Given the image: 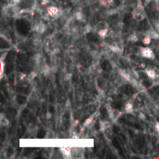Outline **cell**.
I'll list each match as a JSON object with an SVG mask.
<instances>
[{"label": "cell", "instance_id": "26", "mask_svg": "<svg viewBox=\"0 0 159 159\" xmlns=\"http://www.w3.org/2000/svg\"><path fill=\"white\" fill-rule=\"evenodd\" d=\"M158 79V80H159V76H158V79Z\"/></svg>", "mask_w": 159, "mask_h": 159}, {"label": "cell", "instance_id": "22", "mask_svg": "<svg viewBox=\"0 0 159 159\" xmlns=\"http://www.w3.org/2000/svg\"><path fill=\"white\" fill-rule=\"evenodd\" d=\"M155 130L159 134V122L157 123L155 125Z\"/></svg>", "mask_w": 159, "mask_h": 159}, {"label": "cell", "instance_id": "4", "mask_svg": "<svg viewBox=\"0 0 159 159\" xmlns=\"http://www.w3.org/2000/svg\"><path fill=\"white\" fill-rule=\"evenodd\" d=\"M47 12L48 16L53 18L58 17V16L61 14V10H60L58 7L54 6V5H51L49 7H47Z\"/></svg>", "mask_w": 159, "mask_h": 159}, {"label": "cell", "instance_id": "21", "mask_svg": "<svg viewBox=\"0 0 159 159\" xmlns=\"http://www.w3.org/2000/svg\"><path fill=\"white\" fill-rule=\"evenodd\" d=\"M92 30V27L89 25L85 26V33H89Z\"/></svg>", "mask_w": 159, "mask_h": 159}, {"label": "cell", "instance_id": "9", "mask_svg": "<svg viewBox=\"0 0 159 159\" xmlns=\"http://www.w3.org/2000/svg\"><path fill=\"white\" fill-rule=\"evenodd\" d=\"M144 35H147L148 37H150L151 39H154V40H157L159 39V33L157 30H154L153 29H151V30H147L144 33Z\"/></svg>", "mask_w": 159, "mask_h": 159}, {"label": "cell", "instance_id": "6", "mask_svg": "<svg viewBox=\"0 0 159 159\" xmlns=\"http://www.w3.org/2000/svg\"><path fill=\"white\" fill-rule=\"evenodd\" d=\"M84 151L81 147H72V158H81L83 157Z\"/></svg>", "mask_w": 159, "mask_h": 159}, {"label": "cell", "instance_id": "3", "mask_svg": "<svg viewBox=\"0 0 159 159\" xmlns=\"http://www.w3.org/2000/svg\"><path fill=\"white\" fill-rule=\"evenodd\" d=\"M107 113L109 114V117L112 120L116 121L117 120V119L120 117V112L118 111V110H115V109L113 108L112 107H110V105L107 106Z\"/></svg>", "mask_w": 159, "mask_h": 159}, {"label": "cell", "instance_id": "11", "mask_svg": "<svg viewBox=\"0 0 159 159\" xmlns=\"http://www.w3.org/2000/svg\"><path fill=\"white\" fill-rule=\"evenodd\" d=\"M100 130L101 131H107L109 128L110 127L111 124L108 120H102L100 123Z\"/></svg>", "mask_w": 159, "mask_h": 159}, {"label": "cell", "instance_id": "12", "mask_svg": "<svg viewBox=\"0 0 159 159\" xmlns=\"http://www.w3.org/2000/svg\"><path fill=\"white\" fill-rule=\"evenodd\" d=\"M124 109H125V112H126L127 113H132L134 112V106L130 102L126 103Z\"/></svg>", "mask_w": 159, "mask_h": 159}, {"label": "cell", "instance_id": "8", "mask_svg": "<svg viewBox=\"0 0 159 159\" xmlns=\"http://www.w3.org/2000/svg\"><path fill=\"white\" fill-rule=\"evenodd\" d=\"M46 30H47V26H46V25L44 24V23H42V22H39V23H37V24L35 25V26H34V30H35L37 33H44V32L46 31Z\"/></svg>", "mask_w": 159, "mask_h": 159}, {"label": "cell", "instance_id": "20", "mask_svg": "<svg viewBox=\"0 0 159 159\" xmlns=\"http://www.w3.org/2000/svg\"><path fill=\"white\" fill-rule=\"evenodd\" d=\"M36 75H37V74H36L34 72H31V73H30V75H29V76H28V78H27V79H34V78L36 77Z\"/></svg>", "mask_w": 159, "mask_h": 159}, {"label": "cell", "instance_id": "13", "mask_svg": "<svg viewBox=\"0 0 159 159\" xmlns=\"http://www.w3.org/2000/svg\"><path fill=\"white\" fill-rule=\"evenodd\" d=\"M0 123L2 127H7L9 124V120L4 116V114H1V117H0Z\"/></svg>", "mask_w": 159, "mask_h": 159}, {"label": "cell", "instance_id": "15", "mask_svg": "<svg viewBox=\"0 0 159 159\" xmlns=\"http://www.w3.org/2000/svg\"><path fill=\"white\" fill-rule=\"evenodd\" d=\"M151 40L152 39L150 37H148V36L144 35V38L143 40H142V42H143V44H144V45H149V44L151 43Z\"/></svg>", "mask_w": 159, "mask_h": 159}, {"label": "cell", "instance_id": "10", "mask_svg": "<svg viewBox=\"0 0 159 159\" xmlns=\"http://www.w3.org/2000/svg\"><path fill=\"white\" fill-rule=\"evenodd\" d=\"M145 74L147 75V76L148 78H150L151 79H157V73L152 68H146L144 70Z\"/></svg>", "mask_w": 159, "mask_h": 159}, {"label": "cell", "instance_id": "23", "mask_svg": "<svg viewBox=\"0 0 159 159\" xmlns=\"http://www.w3.org/2000/svg\"><path fill=\"white\" fill-rule=\"evenodd\" d=\"M48 2H49V1H48V0H43L42 1V5H47V3H48Z\"/></svg>", "mask_w": 159, "mask_h": 159}, {"label": "cell", "instance_id": "25", "mask_svg": "<svg viewBox=\"0 0 159 159\" xmlns=\"http://www.w3.org/2000/svg\"><path fill=\"white\" fill-rule=\"evenodd\" d=\"M157 2H159V0H157Z\"/></svg>", "mask_w": 159, "mask_h": 159}, {"label": "cell", "instance_id": "16", "mask_svg": "<svg viewBox=\"0 0 159 159\" xmlns=\"http://www.w3.org/2000/svg\"><path fill=\"white\" fill-rule=\"evenodd\" d=\"M75 18L79 21H82L83 18H84V16H83L81 11H77V12H75Z\"/></svg>", "mask_w": 159, "mask_h": 159}, {"label": "cell", "instance_id": "14", "mask_svg": "<svg viewBox=\"0 0 159 159\" xmlns=\"http://www.w3.org/2000/svg\"><path fill=\"white\" fill-rule=\"evenodd\" d=\"M93 119H94V115L90 116V117H89L88 119H86V120H85V122L83 123V127L89 126V125L93 122Z\"/></svg>", "mask_w": 159, "mask_h": 159}, {"label": "cell", "instance_id": "2", "mask_svg": "<svg viewBox=\"0 0 159 159\" xmlns=\"http://www.w3.org/2000/svg\"><path fill=\"white\" fill-rule=\"evenodd\" d=\"M139 54L143 58H148V59H154V58H155L153 50L148 47H140L139 50Z\"/></svg>", "mask_w": 159, "mask_h": 159}, {"label": "cell", "instance_id": "18", "mask_svg": "<svg viewBox=\"0 0 159 159\" xmlns=\"http://www.w3.org/2000/svg\"><path fill=\"white\" fill-rule=\"evenodd\" d=\"M128 40L132 43L137 42V40H138L137 35L136 33H133V34H131V35H130V37H128Z\"/></svg>", "mask_w": 159, "mask_h": 159}, {"label": "cell", "instance_id": "1", "mask_svg": "<svg viewBox=\"0 0 159 159\" xmlns=\"http://www.w3.org/2000/svg\"><path fill=\"white\" fill-rule=\"evenodd\" d=\"M132 17H133L134 19H135L137 22L142 21L146 17V13H145L144 9V6L141 4L140 1L138 2L137 7L132 12Z\"/></svg>", "mask_w": 159, "mask_h": 159}, {"label": "cell", "instance_id": "5", "mask_svg": "<svg viewBox=\"0 0 159 159\" xmlns=\"http://www.w3.org/2000/svg\"><path fill=\"white\" fill-rule=\"evenodd\" d=\"M107 29H110V25L106 21H100L99 23H96V26H94L95 32H96L97 33L101 30H107Z\"/></svg>", "mask_w": 159, "mask_h": 159}, {"label": "cell", "instance_id": "19", "mask_svg": "<svg viewBox=\"0 0 159 159\" xmlns=\"http://www.w3.org/2000/svg\"><path fill=\"white\" fill-rule=\"evenodd\" d=\"M99 2H100V5H103V6H107L109 4L108 0H99Z\"/></svg>", "mask_w": 159, "mask_h": 159}, {"label": "cell", "instance_id": "7", "mask_svg": "<svg viewBox=\"0 0 159 159\" xmlns=\"http://www.w3.org/2000/svg\"><path fill=\"white\" fill-rule=\"evenodd\" d=\"M72 147L70 146H63L60 147L61 154L65 158H72Z\"/></svg>", "mask_w": 159, "mask_h": 159}, {"label": "cell", "instance_id": "17", "mask_svg": "<svg viewBox=\"0 0 159 159\" xmlns=\"http://www.w3.org/2000/svg\"><path fill=\"white\" fill-rule=\"evenodd\" d=\"M4 68H5V63H4L3 60H1L0 61V78L2 79L3 78V75H4Z\"/></svg>", "mask_w": 159, "mask_h": 159}, {"label": "cell", "instance_id": "24", "mask_svg": "<svg viewBox=\"0 0 159 159\" xmlns=\"http://www.w3.org/2000/svg\"><path fill=\"white\" fill-rule=\"evenodd\" d=\"M113 1H114V0H108L109 4H110H110H112L113 2Z\"/></svg>", "mask_w": 159, "mask_h": 159}]
</instances>
